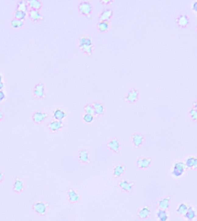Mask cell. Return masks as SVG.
<instances>
[{
    "label": "cell",
    "mask_w": 197,
    "mask_h": 221,
    "mask_svg": "<svg viewBox=\"0 0 197 221\" xmlns=\"http://www.w3.org/2000/svg\"><path fill=\"white\" fill-rule=\"evenodd\" d=\"M79 46L85 53L91 55L92 52L93 45L90 38L84 37L79 39Z\"/></svg>",
    "instance_id": "1"
},
{
    "label": "cell",
    "mask_w": 197,
    "mask_h": 221,
    "mask_svg": "<svg viewBox=\"0 0 197 221\" xmlns=\"http://www.w3.org/2000/svg\"><path fill=\"white\" fill-rule=\"evenodd\" d=\"M79 11L81 15L90 17L91 12L92 11V5L89 2H83L79 5Z\"/></svg>",
    "instance_id": "2"
},
{
    "label": "cell",
    "mask_w": 197,
    "mask_h": 221,
    "mask_svg": "<svg viewBox=\"0 0 197 221\" xmlns=\"http://www.w3.org/2000/svg\"><path fill=\"white\" fill-rule=\"evenodd\" d=\"M186 167V166L185 163L182 162H176L174 165L172 174L176 177L181 176L184 172Z\"/></svg>",
    "instance_id": "3"
},
{
    "label": "cell",
    "mask_w": 197,
    "mask_h": 221,
    "mask_svg": "<svg viewBox=\"0 0 197 221\" xmlns=\"http://www.w3.org/2000/svg\"><path fill=\"white\" fill-rule=\"evenodd\" d=\"M139 91L135 89H132L128 92V95L125 98V101L130 103H133L136 101L139 97Z\"/></svg>",
    "instance_id": "4"
},
{
    "label": "cell",
    "mask_w": 197,
    "mask_h": 221,
    "mask_svg": "<svg viewBox=\"0 0 197 221\" xmlns=\"http://www.w3.org/2000/svg\"><path fill=\"white\" fill-rule=\"evenodd\" d=\"M28 15L30 18L34 22H38L43 19L40 12L37 10L30 9V11H28Z\"/></svg>",
    "instance_id": "5"
},
{
    "label": "cell",
    "mask_w": 197,
    "mask_h": 221,
    "mask_svg": "<svg viewBox=\"0 0 197 221\" xmlns=\"http://www.w3.org/2000/svg\"><path fill=\"white\" fill-rule=\"evenodd\" d=\"M44 86L42 83H39L34 88V94L37 98L44 97Z\"/></svg>",
    "instance_id": "6"
},
{
    "label": "cell",
    "mask_w": 197,
    "mask_h": 221,
    "mask_svg": "<svg viewBox=\"0 0 197 221\" xmlns=\"http://www.w3.org/2000/svg\"><path fill=\"white\" fill-rule=\"evenodd\" d=\"M47 117V114L42 112L39 111L36 112L33 115L32 119H33L34 122L36 123H42L44 119Z\"/></svg>",
    "instance_id": "7"
},
{
    "label": "cell",
    "mask_w": 197,
    "mask_h": 221,
    "mask_svg": "<svg viewBox=\"0 0 197 221\" xmlns=\"http://www.w3.org/2000/svg\"><path fill=\"white\" fill-rule=\"evenodd\" d=\"M176 23L179 27L185 28L188 24L189 20L186 15L181 14V15L176 19Z\"/></svg>",
    "instance_id": "8"
},
{
    "label": "cell",
    "mask_w": 197,
    "mask_h": 221,
    "mask_svg": "<svg viewBox=\"0 0 197 221\" xmlns=\"http://www.w3.org/2000/svg\"><path fill=\"white\" fill-rule=\"evenodd\" d=\"M27 4L31 9L39 10L42 7V3L38 0H28L27 1Z\"/></svg>",
    "instance_id": "9"
},
{
    "label": "cell",
    "mask_w": 197,
    "mask_h": 221,
    "mask_svg": "<svg viewBox=\"0 0 197 221\" xmlns=\"http://www.w3.org/2000/svg\"><path fill=\"white\" fill-rule=\"evenodd\" d=\"M113 12L112 10L107 9H105L101 12L100 16V21H107L108 22L112 16Z\"/></svg>",
    "instance_id": "10"
},
{
    "label": "cell",
    "mask_w": 197,
    "mask_h": 221,
    "mask_svg": "<svg viewBox=\"0 0 197 221\" xmlns=\"http://www.w3.org/2000/svg\"><path fill=\"white\" fill-rule=\"evenodd\" d=\"M66 116V113L61 109H57L54 111L53 118L57 121H61Z\"/></svg>",
    "instance_id": "11"
},
{
    "label": "cell",
    "mask_w": 197,
    "mask_h": 221,
    "mask_svg": "<svg viewBox=\"0 0 197 221\" xmlns=\"http://www.w3.org/2000/svg\"><path fill=\"white\" fill-rule=\"evenodd\" d=\"M63 123L61 121L55 120L48 124V128L52 131H56L61 129L63 127Z\"/></svg>",
    "instance_id": "12"
},
{
    "label": "cell",
    "mask_w": 197,
    "mask_h": 221,
    "mask_svg": "<svg viewBox=\"0 0 197 221\" xmlns=\"http://www.w3.org/2000/svg\"><path fill=\"white\" fill-rule=\"evenodd\" d=\"M33 209L40 214H44L46 210V205L43 202H39L33 205Z\"/></svg>",
    "instance_id": "13"
},
{
    "label": "cell",
    "mask_w": 197,
    "mask_h": 221,
    "mask_svg": "<svg viewBox=\"0 0 197 221\" xmlns=\"http://www.w3.org/2000/svg\"><path fill=\"white\" fill-rule=\"evenodd\" d=\"M93 108L94 109V112L95 115H101L104 113V107L101 103L95 102L93 104Z\"/></svg>",
    "instance_id": "14"
},
{
    "label": "cell",
    "mask_w": 197,
    "mask_h": 221,
    "mask_svg": "<svg viewBox=\"0 0 197 221\" xmlns=\"http://www.w3.org/2000/svg\"><path fill=\"white\" fill-rule=\"evenodd\" d=\"M108 146L111 150L115 152H118V150H119L120 144H119V141L117 139H114L111 140L109 142Z\"/></svg>",
    "instance_id": "15"
},
{
    "label": "cell",
    "mask_w": 197,
    "mask_h": 221,
    "mask_svg": "<svg viewBox=\"0 0 197 221\" xmlns=\"http://www.w3.org/2000/svg\"><path fill=\"white\" fill-rule=\"evenodd\" d=\"M170 198H167L163 199L159 201V207L160 208V210H167L170 205Z\"/></svg>",
    "instance_id": "16"
},
{
    "label": "cell",
    "mask_w": 197,
    "mask_h": 221,
    "mask_svg": "<svg viewBox=\"0 0 197 221\" xmlns=\"http://www.w3.org/2000/svg\"><path fill=\"white\" fill-rule=\"evenodd\" d=\"M150 163H151L150 159L147 158H144L138 160L137 162V164L138 166L140 168H148L149 167Z\"/></svg>",
    "instance_id": "17"
},
{
    "label": "cell",
    "mask_w": 197,
    "mask_h": 221,
    "mask_svg": "<svg viewBox=\"0 0 197 221\" xmlns=\"http://www.w3.org/2000/svg\"><path fill=\"white\" fill-rule=\"evenodd\" d=\"M17 10L23 11L26 13L28 12V6L27 4V1L21 0L18 2V5L17 8Z\"/></svg>",
    "instance_id": "18"
},
{
    "label": "cell",
    "mask_w": 197,
    "mask_h": 221,
    "mask_svg": "<svg viewBox=\"0 0 197 221\" xmlns=\"http://www.w3.org/2000/svg\"><path fill=\"white\" fill-rule=\"evenodd\" d=\"M195 216H196L195 211L192 209V207H188V210L187 211L186 214L185 215V218H186L188 221H192V219H194L195 218Z\"/></svg>",
    "instance_id": "19"
},
{
    "label": "cell",
    "mask_w": 197,
    "mask_h": 221,
    "mask_svg": "<svg viewBox=\"0 0 197 221\" xmlns=\"http://www.w3.org/2000/svg\"><path fill=\"white\" fill-rule=\"evenodd\" d=\"M133 185L134 184L133 183H128V181H126V180L123 181L119 183L120 187L122 188V190L126 191H130L132 188Z\"/></svg>",
    "instance_id": "20"
},
{
    "label": "cell",
    "mask_w": 197,
    "mask_h": 221,
    "mask_svg": "<svg viewBox=\"0 0 197 221\" xmlns=\"http://www.w3.org/2000/svg\"><path fill=\"white\" fill-rule=\"evenodd\" d=\"M143 140L144 138L142 135L135 134L133 137V143L135 147H139L142 143Z\"/></svg>",
    "instance_id": "21"
},
{
    "label": "cell",
    "mask_w": 197,
    "mask_h": 221,
    "mask_svg": "<svg viewBox=\"0 0 197 221\" xmlns=\"http://www.w3.org/2000/svg\"><path fill=\"white\" fill-rule=\"evenodd\" d=\"M68 195L69 196L70 201L72 202H76V201H79V195L73 189L70 190L68 192Z\"/></svg>",
    "instance_id": "22"
},
{
    "label": "cell",
    "mask_w": 197,
    "mask_h": 221,
    "mask_svg": "<svg viewBox=\"0 0 197 221\" xmlns=\"http://www.w3.org/2000/svg\"><path fill=\"white\" fill-rule=\"evenodd\" d=\"M156 215L160 221H167L168 219V214L165 210H160L157 211Z\"/></svg>",
    "instance_id": "23"
},
{
    "label": "cell",
    "mask_w": 197,
    "mask_h": 221,
    "mask_svg": "<svg viewBox=\"0 0 197 221\" xmlns=\"http://www.w3.org/2000/svg\"><path fill=\"white\" fill-rule=\"evenodd\" d=\"M188 206L185 203H181V205H179V207H178L176 212L179 214L180 215L182 216H185L187 212V211L188 210Z\"/></svg>",
    "instance_id": "24"
},
{
    "label": "cell",
    "mask_w": 197,
    "mask_h": 221,
    "mask_svg": "<svg viewBox=\"0 0 197 221\" xmlns=\"http://www.w3.org/2000/svg\"><path fill=\"white\" fill-rule=\"evenodd\" d=\"M97 27L100 32H105L108 29L109 23L107 21H100Z\"/></svg>",
    "instance_id": "25"
},
{
    "label": "cell",
    "mask_w": 197,
    "mask_h": 221,
    "mask_svg": "<svg viewBox=\"0 0 197 221\" xmlns=\"http://www.w3.org/2000/svg\"><path fill=\"white\" fill-rule=\"evenodd\" d=\"M27 13L23 12V11H19V10H16L14 13V17L17 20H20L21 21H23L25 20V18L26 16V14Z\"/></svg>",
    "instance_id": "26"
},
{
    "label": "cell",
    "mask_w": 197,
    "mask_h": 221,
    "mask_svg": "<svg viewBox=\"0 0 197 221\" xmlns=\"http://www.w3.org/2000/svg\"><path fill=\"white\" fill-rule=\"evenodd\" d=\"M125 171V167L122 165H118L114 169V174L116 177H119Z\"/></svg>",
    "instance_id": "27"
},
{
    "label": "cell",
    "mask_w": 197,
    "mask_h": 221,
    "mask_svg": "<svg viewBox=\"0 0 197 221\" xmlns=\"http://www.w3.org/2000/svg\"><path fill=\"white\" fill-rule=\"evenodd\" d=\"M150 211L149 210L148 207H145L142 208L139 212V216L141 218H146L149 216Z\"/></svg>",
    "instance_id": "28"
},
{
    "label": "cell",
    "mask_w": 197,
    "mask_h": 221,
    "mask_svg": "<svg viewBox=\"0 0 197 221\" xmlns=\"http://www.w3.org/2000/svg\"><path fill=\"white\" fill-rule=\"evenodd\" d=\"M13 188L14 190L16 192H20L23 188V182L19 179H17L14 184Z\"/></svg>",
    "instance_id": "29"
},
{
    "label": "cell",
    "mask_w": 197,
    "mask_h": 221,
    "mask_svg": "<svg viewBox=\"0 0 197 221\" xmlns=\"http://www.w3.org/2000/svg\"><path fill=\"white\" fill-rule=\"evenodd\" d=\"M11 25L14 28H19L24 25V22L20 20L14 19L11 22Z\"/></svg>",
    "instance_id": "30"
},
{
    "label": "cell",
    "mask_w": 197,
    "mask_h": 221,
    "mask_svg": "<svg viewBox=\"0 0 197 221\" xmlns=\"http://www.w3.org/2000/svg\"><path fill=\"white\" fill-rule=\"evenodd\" d=\"M79 159L83 162H86L88 161V153L85 150H82L80 152Z\"/></svg>",
    "instance_id": "31"
},
{
    "label": "cell",
    "mask_w": 197,
    "mask_h": 221,
    "mask_svg": "<svg viewBox=\"0 0 197 221\" xmlns=\"http://www.w3.org/2000/svg\"><path fill=\"white\" fill-rule=\"evenodd\" d=\"M93 115L90 114H85L83 116V119L86 123H90L93 120Z\"/></svg>",
    "instance_id": "32"
},
{
    "label": "cell",
    "mask_w": 197,
    "mask_h": 221,
    "mask_svg": "<svg viewBox=\"0 0 197 221\" xmlns=\"http://www.w3.org/2000/svg\"><path fill=\"white\" fill-rule=\"evenodd\" d=\"M195 159V158H194V157H190L189 158H188L186 162V166L189 168L193 167Z\"/></svg>",
    "instance_id": "33"
},
{
    "label": "cell",
    "mask_w": 197,
    "mask_h": 221,
    "mask_svg": "<svg viewBox=\"0 0 197 221\" xmlns=\"http://www.w3.org/2000/svg\"><path fill=\"white\" fill-rule=\"evenodd\" d=\"M84 110H85L86 114H92V115L95 114L94 109H93V106L90 105H88L85 106L84 108Z\"/></svg>",
    "instance_id": "34"
},
{
    "label": "cell",
    "mask_w": 197,
    "mask_h": 221,
    "mask_svg": "<svg viewBox=\"0 0 197 221\" xmlns=\"http://www.w3.org/2000/svg\"><path fill=\"white\" fill-rule=\"evenodd\" d=\"M190 115L194 121H197V111L194 108L190 111Z\"/></svg>",
    "instance_id": "35"
},
{
    "label": "cell",
    "mask_w": 197,
    "mask_h": 221,
    "mask_svg": "<svg viewBox=\"0 0 197 221\" xmlns=\"http://www.w3.org/2000/svg\"><path fill=\"white\" fill-rule=\"evenodd\" d=\"M5 98V95L3 91H0V102Z\"/></svg>",
    "instance_id": "36"
},
{
    "label": "cell",
    "mask_w": 197,
    "mask_h": 221,
    "mask_svg": "<svg viewBox=\"0 0 197 221\" xmlns=\"http://www.w3.org/2000/svg\"><path fill=\"white\" fill-rule=\"evenodd\" d=\"M112 1H110V0H103V1H101V2L104 4H108L110 2H112Z\"/></svg>",
    "instance_id": "37"
},
{
    "label": "cell",
    "mask_w": 197,
    "mask_h": 221,
    "mask_svg": "<svg viewBox=\"0 0 197 221\" xmlns=\"http://www.w3.org/2000/svg\"><path fill=\"white\" fill-rule=\"evenodd\" d=\"M192 168H194V169H197V158H195V159L194 164V166H193Z\"/></svg>",
    "instance_id": "38"
},
{
    "label": "cell",
    "mask_w": 197,
    "mask_h": 221,
    "mask_svg": "<svg viewBox=\"0 0 197 221\" xmlns=\"http://www.w3.org/2000/svg\"><path fill=\"white\" fill-rule=\"evenodd\" d=\"M4 86V84L2 82V81H0V91H1V90L3 88Z\"/></svg>",
    "instance_id": "39"
},
{
    "label": "cell",
    "mask_w": 197,
    "mask_h": 221,
    "mask_svg": "<svg viewBox=\"0 0 197 221\" xmlns=\"http://www.w3.org/2000/svg\"><path fill=\"white\" fill-rule=\"evenodd\" d=\"M193 9L195 10V11H197V2L196 3L194 4V6H193Z\"/></svg>",
    "instance_id": "40"
},
{
    "label": "cell",
    "mask_w": 197,
    "mask_h": 221,
    "mask_svg": "<svg viewBox=\"0 0 197 221\" xmlns=\"http://www.w3.org/2000/svg\"><path fill=\"white\" fill-rule=\"evenodd\" d=\"M194 109H195L197 111V100L195 102V103H194Z\"/></svg>",
    "instance_id": "41"
},
{
    "label": "cell",
    "mask_w": 197,
    "mask_h": 221,
    "mask_svg": "<svg viewBox=\"0 0 197 221\" xmlns=\"http://www.w3.org/2000/svg\"><path fill=\"white\" fill-rule=\"evenodd\" d=\"M2 178H3V174L0 171V182L2 181Z\"/></svg>",
    "instance_id": "42"
},
{
    "label": "cell",
    "mask_w": 197,
    "mask_h": 221,
    "mask_svg": "<svg viewBox=\"0 0 197 221\" xmlns=\"http://www.w3.org/2000/svg\"><path fill=\"white\" fill-rule=\"evenodd\" d=\"M2 117H3V115H2V113L1 111L0 110V119H2Z\"/></svg>",
    "instance_id": "43"
},
{
    "label": "cell",
    "mask_w": 197,
    "mask_h": 221,
    "mask_svg": "<svg viewBox=\"0 0 197 221\" xmlns=\"http://www.w3.org/2000/svg\"><path fill=\"white\" fill-rule=\"evenodd\" d=\"M1 80H2V77H1V76L0 75V81H1Z\"/></svg>",
    "instance_id": "44"
},
{
    "label": "cell",
    "mask_w": 197,
    "mask_h": 221,
    "mask_svg": "<svg viewBox=\"0 0 197 221\" xmlns=\"http://www.w3.org/2000/svg\"></svg>",
    "instance_id": "45"
}]
</instances>
